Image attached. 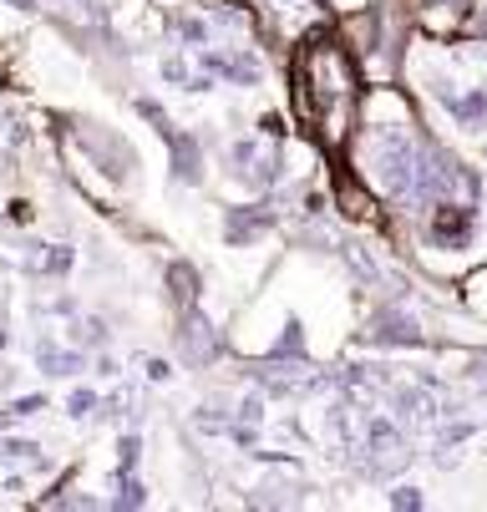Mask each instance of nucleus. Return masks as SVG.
Masks as SVG:
<instances>
[{
    "label": "nucleus",
    "instance_id": "1",
    "mask_svg": "<svg viewBox=\"0 0 487 512\" xmlns=\"http://www.w3.org/2000/svg\"><path fill=\"white\" fill-rule=\"evenodd\" d=\"M285 82H290V117L300 132H310L330 158L351 148L361 127V61L351 56L335 31L310 36L300 51L285 56Z\"/></svg>",
    "mask_w": 487,
    "mask_h": 512
},
{
    "label": "nucleus",
    "instance_id": "2",
    "mask_svg": "<svg viewBox=\"0 0 487 512\" xmlns=\"http://www.w3.org/2000/svg\"><path fill=\"white\" fill-rule=\"evenodd\" d=\"M249 11H254L259 46L269 56H290L310 36L335 31V6L330 0H249Z\"/></svg>",
    "mask_w": 487,
    "mask_h": 512
},
{
    "label": "nucleus",
    "instance_id": "3",
    "mask_svg": "<svg viewBox=\"0 0 487 512\" xmlns=\"http://www.w3.org/2000/svg\"><path fill=\"white\" fill-rule=\"evenodd\" d=\"M330 208L345 229H366V234H386V198L345 163L335 158L330 163Z\"/></svg>",
    "mask_w": 487,
    "mask_h": 512
},
{
    "label": "nucleus",
    "instance_id": "4",
    "mask_svg": "<svg viewBox=\"0 0 487 512\" xmlns=\"http://www.w3.org/2000/svg\"><path fill=\"white\" fill-rule=\"evenodd\" d=\"M366 345H386V350H422L432 335H427V320L406 305V295H391L361 330Z\"/></svg>",
    "mask_w": 487,
    "mask_h": 512
},
{
    "label": "nucleus",
    "instance_id": "5",
    "mask_svg": "<svg viewBox=\"0 0 487 512\" xmlns=\"http://www.w3.org/2000/svg\"><path fill=\"white\" fill-rule=\"evenodd\" d=\"M422 122L406 82H371L361 87V127H411Z\"/></svg>",
    "mask_w": 487,
    "mask_h": 512
},
{
    "label": "nucleus",
    "instance_id": "6",
    "mask_svg": "<svg viewBox=\"0 0 487 512\" xmlns=\"http://www.w3.org/2000/svg\"><path fill=\"white\" fill-rule=\"evenodd\" d=\"M107 36L117 46H143V41H163L168 36V11L153 0H122L107 16Z\"/></svg>",
    "mask_w": 487,
    "mask_h": 512
},
{
    "label": "nucleus",
    "instance_id": "7",
    "mask_svg": "<svg viewBox=\"0 0 487 512\" xmlns=\"http://www.w3.org/2000/svg\"><path fill=\"white\" fill-rule=\"evenodd\" d=\"M72 137L82 142V148L107 168V178L112 183H122V178H132V168H137V153H132V142L127 137H117L112 127H97V122H87V117H72Z\"/></svg>",
    "mask_w": 487,
    "mask_h": 512
},
{
    "label": "nucleus",
    "instance_id": "8",
    "mask_svg": "<svg viewBox=\"0 0 487 512\" xmlns=\"http://www.w3.org/2000/svg\"><path fill=\"white\" fill-rule=\"evenodd\" d=\"M472 11H477L472 0H416V6H411V21H416V36L457 46V41L467 36Z\"/></svg>",
    "mask_w": 487,
    "mask_h": 512
},
{
    "label": "nucleus",
    "instance_id": "9",
    "mask_svg": "<svg viewBox=\"0 0 487 512\" xmlns=\"http://www.w3.org/2000/svg\"><path fill=\"white\" fill-rule=\"evenodd\" d=\"M168 158H173V183H183V188H203V178H208V158H203L198 132H173V137H168Z\"/></svg>",
    "mask_w": 487,
    "mask_h": 512
},
{
    "label": "nucleus",
    "instance_id": "10",
    "mask_svg": "<svg viewBox=\"0 0 487 512\" xmlns=\"http://www.w3.org/2000/svg\"><path fill=\"white\" fill-rule=\"evenodd\" d=\"M82 365H87V350L82 345H56L51 335H41V345H36V371L46 376V381H72V376H82Z\"/></svg>",
    "mask_w": 487,
    "mask_h": 512
},
{
    "label": "nucleus",
    "instance_id": "11",
    "mask_svg": "<svg viewBox=\"0 0 487 512\" xmlns=\"http://www.w3.org/2000/svg\"><path fill=\"white\" fill-rule=\"evenodd\" d=\"M163 289H168V305L183 315V310H193V305H203V279H198V269L188 264V259H173L168 269H163Z\"/></svg>",
    "mask_w": 487,
    "mask_h": 512
},
{
    "label": "nucleus",
    "instance_id": "12",
    "mask_svg": "<svg viewBox=\"0 0 487 512\" xmlns=\"http://www.w3.org/2000/svg\"><path fill=\"white\" fill-rule=\"evenodd\" d=\"M457 305H462L477 325H487V259L472 264V269L457 279Z\"/></svg>",
    "mask_w": 487,
    "mask_h": 512
},
{
    "label": "nucleus",
    "instance_id": "13",
    "mask_svg": "<svg viewBox=\"0 0 487 512\" xmlns=\"http://www.w3.org/2000/svg\"><path fill=\"white\" fill-rule=\"evenodd\" d=\"M112 512H132V507H148V482L137 477V472H117V487L107 497Z\"/></svg>",
    "mask_w": 487,
    "mask_h": 512
},
{
    "label": "nucleus",
    "instance_id": "14",
    "mask_svg": "<svg viewBox=\"0 0 487 512\" xmlns=\"http://www.w3.org/2000/svg\"><path fill=\"white\" fill-rule=\"evenodd\" d=\"M132 107H137V117H148V122H153V132H158V137H163V142H168V137H173V132H178V122H173V117H168V107H163V102H158V97H137V102H132Z\"/></svg>",
    "mask_w": 487,
    "mask_h": 512
},
{
    "label": "nucleus",
    "instance_id": "15",
    "mask_svg": "<svg viewBox=\"0 0 487 512\" xmlns=\"http://www.w3.org/2000/svg\"><path fill=\"white\" fill-rule=\"evenodd\" d=\"M0 457H11V462H41V442H31V436H0Z\"/></svg>",
    "mask_w": 487,
    "mask_h": 512
},
{
    "label": "nucleus",
    "instance_id": "16",
    "mask_svg": "<svg viewBox=\"0 0 487 512\" xmlns=\"http://www.w3.org/2000/svg\"><path fill=\"white\" fill-rule=\"evenodd\" d=\"M51 401H46V391H31V396H16L6 411H0V421H26V416H41Z\"/></svg>",
    "mask_w": 487,
    "mask_h": 512
},
{
    "label": "nucleus",
    "instance_id": "17",
    "mask_svg": "<svg viewBox=\"0 0 487 512\" xmlns=\"http://www.w3.org/2000/svg\"><path fill=\"white\" fill-rule=\"evenodd\" d=\"M92 411H102V396L92 386H77L72 396H66V416H72V421H87Z\"/></svg>",
    "mask_w": 487,
    "mask_h": 512
},
{
    "label": "nucleus",
    "instance_id": "18",
    "mask_svg": "<svg viewBox=\"0 0 487 512\" xmlns=\"http://www.w3.org/2000/svg\"><path fill=\"white\" fill-rule=\"evenodd\" d=\"M290 122H295V117H285V112H259V117H254V132H259V137H274V142H285V137L295 132Z\"/></svg>",
    "mask_w": 487,
    "mask_h": 512
},
{
    "label": "nucleus",
    "instance_id": "19",
    "mask_svg": "<svg viewBox=\"0 0 487 512\" xmlns=\"http://www.w3.org/2000/svg\"><path fill=\"white\" fill-rule=\"evenodd\" d=\"M386 507L416 512V507H427V497H422V487H391V492H386Z\"/></svg>",
    "mask_w": 487,
    "mask_h": 512
},
{
    "label": "nucleus",
    "instance_id": "20",
    "mask_svg": "<svg viewBox=\"0 0 487 512\" xmlns=\"http://www.w3.org/2000/svg\"><path fill=\"white\" fill-rule=\"evenodd\" d=\"M6 224L31 229V224H36V203H31V198H11V203H6Z\"/></svg>",
    "mask_w": 487,
    "mask_h": 512
},
{
    "label": "nucleus",
    "instance_id": "21",
    "mask_svg": "<svg viewBox=\"0 0 487 512\" xmlns=\"http://www.w3.org/2000/svg\"><path fill=\"white\" fill-rule=\"evenodd\" d=\"M72 340H77L82 350H92V345H107V320H82Z\"/></svg>",
    "mask_w": 487,
    "mask_h": 512
},
{
    "label": "nucleus",
    "instance_id": "22",
    "mask_svg": "<svg viewBox=\"0 0 487 512\" xmlns=\"http://www.w3.org/2000/svg\"><path fill=\"white\" fill-rule=\"evenodd\" d=\"M143 376H148L153 386H168V381H173V365H168L163 355H148V360H143Z\"/></svg>",
    "mask_w": 487,
    "mask_h": 512
},
{
    "label": "nucleus",
    "instance_id": "23",
    "mask_svg": "<svg viewBox=\"0 0 487 512\" xmlns=\"http://www.w3.org/2000/svg\"><path fill=\"white\" fill-rule=\"evenodd\" d=\"M163 82H168V87H188V61H183V56H168V61H163Z\"/></svg>",
    "mask_w": 487,
    "mask_h": 512
},
{
    "label": "nucleus",
    "instance_id": "24",
    "mask_svg": "<svg viewBox=\"0 0 487 512\" xmlns=\"http://www.w3.org/2000/svg\"><path fill=\"white\" fill-rule=\"evenodd\" d=\"M92 376H97V381H117V376H122V365H117L112 355H97V360H92Z\"/></svg>",
    "mask_w": 487,
    "mask_h": 512
},
{
    "label": "nucleus",
    "instance_id": "25",
    "mask_svg": "<svg viewBox=\"0 0 487 512\" xmlns=\"http://www.w3.org/2000/svg\"><path fill=\"white\" fill-rule=\"evenodd\" d=\"M6 6H11V11H21V16H31V11L41 6V0H6Z\"/></svg>",
    "mask_w": 487,
    "mask_h": 512
},
{
    "label": "nucleus",
    "instance_id": "26",
    "mask_svg": "<svg viewBox=\"0 0 487 512\" xmlns=\"http://www.w3.org/2000/svg\"><path fill=\"white\" fill-rule=\"evenodd\" d=\"M11 345V335H6V325H0V350H6Z\"/></svg>",
    "mask_w": 487,
    "mask_h": 512
},
{
    "label": "nucleus",
    "instance_id": "27",
    "mask_svg": "<svg viewBox=\"0 0 487 512\" xmlns=\"http://www.w3.org/2000/svg\"><path fill=\"white\" fill-rule=\"evenodd\" d=\"M0 426H6V421H0Z\"/></svg>",
    "mask_w": 487,
    "mask_h": 512
}]
</instances>
